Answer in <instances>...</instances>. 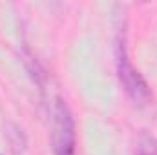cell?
<instances>
[{"instance_id":"6da1fadb","label":"cell","mask_w":157,"mask_h":155,"mask_svg":"<svg viewBox=\"0 0 157 155\" xmlns=\"http://www.w3.org/2000/svg\"><path fill=\"white\" fill-rule=\"evenodd\" d=\"M115 64H117L119 82L124 88L126 95L133 100V104L146 106L152 100V91H150L146 80L133 68V64H132V60L128 57L126 31H124V28H119L117 37H115Z\"/></svg>"},{"instance_id":"7a4b0ae2","label":"cell","mask_w":157,"mask_h":155,"mask_svg":"<svg viewBox=\"0 0 157 155\" xmlns=\"http://www.w3.org/2000/svg\"><path fill=\"white\" fill-rule=\"evenodd\" d=\"M53 155H75V120L60 97L53 104Z\"/></svg>"},{"instance_id":"3957f363","label":"cell","mask_w":157,"mask_h":155,"mask_svg":"<svg viewBox=\"0 0 157 155\" xmlns=\"http://www.w3.org/2000/svg\"><path fill=\"white\" fill-rule=\"evenodd\" d=\"M135 155H157V137L150 131H139L135 139Z\"/></svg>"},{"instance_id":"277c9868","label":"cell","mask_w":157,"mask_h":155,"mask_svg":"<svg viewBox=\"0 0 157 155\" xmlns=\"http://www.w3.org/2000/svg\"><path fill=\"white\" fill-rule=\"evenodd\" d=\"M6 135H7L9 148L13 150V153H15V155H20L24 150H26L28 139H26V135H24V131H22V128H20V126H17V124H9V128H7Z\"/></svg>"}]
</instances>
